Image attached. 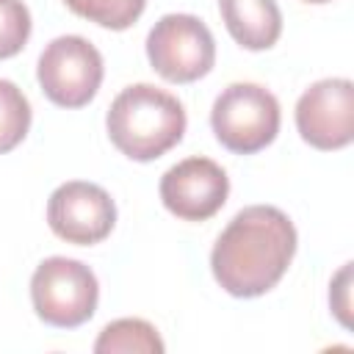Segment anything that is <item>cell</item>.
Returning <instances> with one entry per match:
<instances>
[{"instance_id": "obj_12", "label": "cell", "mask_w": 354, "mask_h": 354, "mask_svg": "<svg viewBox=\"0 0 354 354\" xmlns=\"http://www.w3.org/2000/svg\"><path fill=\"white\" fill-rule=\"evenodd\" d=\"M30 127V102L19 86L0 77V155L11 152Z\"/></svg>"}, {"instance_id": "obj_10", "label": "cell", "mask_w": 354, "mask_h": 354, "mask_svg": "<svg viewBox=\"0 0 354 354\" xmlns=\"http://www.w3.org/2000/svg\"><path fill=\"white\" fill-rule=\"evenodd\" d=\"M218 11L230 36L246 50H268L282 33L277 0H218Z\"/></svg>"}, {"instance_id": "obj_14", "label": "cell", "mask_w": 354, "mask_h": 354, "mask_svg": "<svg viewBox=\"0 0 354 354\" xmlns=\"http://www.w3.org/2000/svg\"><path fill=\"white\" fill-rule=\"evenodd\" d=\"M30 36V11L22 0H0V58L17 55Z\"/></svg>"}, {"instance_id": "obj_3", "label": "cell", "mask_w": 354, "mask_h": 354, "mask_svg": "<svg viewBox=\"0 0 354 354\" xmlns=\"http://www.w3.org/2000/svg\"><path fill=\"white\" fill-rule=\"evenodd\" d=\"M100 299L94 271L72 257H47L30 277V301L36 315L58 329H75L86 324Z\"/></svg>"}, {"instance_id": "obj_1", "label": "cell", "mask_w": 354, "mask_h": 354, "mask_svg": "<svg viewBox=\"0 0 354 354\" xmlns=\"http://www.w3.org/2000/svg\"><path fill=\"white\" fill-rule=\"evenodd\" d=\"M296 254V227L274 205H252L232 216L210 252L216 282L238 299L268 293Z\"/></svg>"}, {"instance_id": "obj_16", "label": "cell", "mask_w": 354, "mask_h": 354, "mask_svg": "<svg viewBox=\"0 0 354 354\" xmlns=\"http://www.w3.org/2000/svg\"><path fill=\"white\" fill-rule=\"evenodd\" d=\"M301 3H315V6H321V3H332V0H301Z\"/></svg>"}, {"instance_id": "obj_7", "label": "cell", "mask_w": 354, "mask_h": 354, "mask_svg": "<svg viewBox=\"0 0 354 354\" xmlns=\"http://www.w3.org/2000/svg\"><path fill=\"white\" fill-rule=\"evenodd\" d=\"M47 224L61 241L91 246L111 235L116 224V205L105 188L86 180H72L50 194Z\"/></svg>"}, {"instance_id": "obj_9", "label": "cell", "mask_w": 354, "mask_h": 354, "mask_svg": "<svg viewBox=\"0 0 354 354\" xmlns=\"http://www.w3.org/2000/svg\"><path fill=\"white\" fill-rule=\"evenodd\" d=\"M230 194L227 171L210 158H185L160 177V202L183 221H205L216 216Z\"/></svg>"}, {"instance_id": "obj_13", "label": "cell", "mask_w": 354, "mask_h": 354, "mask_svg": "<svg viewBox=\"0 0 354 354\" xmlns=\"http://www.w3.org/2000/svg\"><path fill=\"white\" fill-rule=\"evenodd\" d=\"M64 3L77 17L97 22L102 28H111V30L130 28L147 6V0H64Z\"/></svg>"}, {"instance_id": "obj_15", "label": "cell", "mask_w": 354, "mask_h": 354, "mask_svg": "<svg viewBox=\"0 0 354 354\" xmlns=\"http://www.w3.org/2000/svg\"><path fill=\"white\" fill-rule=\"evenodd\" d=\"M348 277H351V263H346L343 266V271L335 277V282H332V290L335 293H340V299H332V304H335V313H337V318L348 326V288H346V282H348Z\"/></svg>"}, {"instance_id": "obj_2", "label": "cell", "mask_w": 354, "mask_h": 354, "mask_svg": "<svg viewBox=\"0 0 354 354\" xmlns=\"http://www.w3.org/2000/svg\"><path fill=\"white\" fill-rule=\"evenodd\" d=\"M105 124L122 155L147 163L180 144L185 133V108L174 94L149 83H136L116 94Z\"/></svg>"}, {"instance_id": "obj_6", "label": "cell", "mask_w": 354, "mask_h": 354, "mask_svg": "<svg viewBox=\"0 0 354 354\" xmlns=\"http://www.w3.org/2000/svg\"><path fill=\"white\" fill-rule=\"evenodd\" d=\"M36 77L50 102L83 108L102 83V55L83 36H58L41 50Z\"/></svg>"}, {"instance_id": "obj_8", "label": "cell", "mask_w": 354, "mask_h": 354, "mask_svg": "<svg viewBox=\"0 0 354 354\" xmlns=\"http://www.w3.org/2000/svg\"><path fill=\"white\" fill-rule=\"evenodd\" d=\"M296 127L315 149L348 147L354 138V83L348 77L313 83L296 102Z\"/></svg>"}, {"instance_id": "obj_5", "label": "cell", "mask_w": 354, "mask_h": 354, "mask_svg": "<svg viewBox=\"0 0 354 354\" xmlns=\"http://www.w3.org/2000/svg\"><path fill=\"white\" fill-rule=\"evenodd\" d=\"M147 58L169 83H194L213 69L216 41L194 14H166L147 36Z\"/></svg>"}, {"instance_id": "obj_11", "label": "cell", "mask_w": 354, "mask_h": 354, "mask_svg": "<svg viewBox=\"0 0 354 354\" xmlns=\"http://www.w3.org/2000/svg\"><path fill=\"white\" fill-rule=\"evenodd\" d=\"M94 351L97 354H160L163 340L158 337V329L152 324L141 318H119L100 332Z\"/></svg>"}, {"instance_id": "obj_4", "label": "cell", "mask_w": 354, "mask_h": 354, "mask_svg": "<svg viewBox=\"0 0 354 354\" xmlns=\"http://www.w3.org/2000/svg\"><path fill=\"white\" fill-rule=\"evenodd\" d=\"M210 127L230 152L254 155L279 133V102L257 83H232L216 97Z\"/></svg>"}]
</instances>
